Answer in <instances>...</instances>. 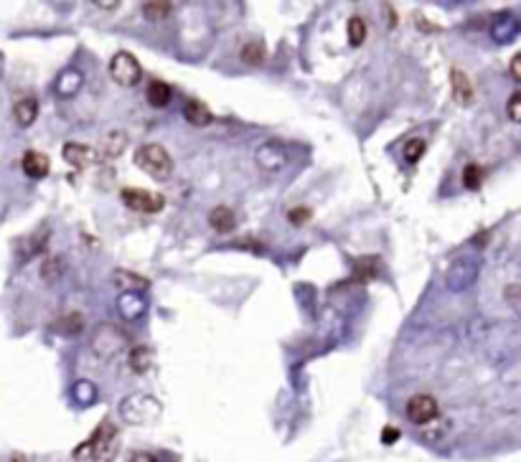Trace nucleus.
Returning <instances> with one entry per match:
<instances>
[{
    "instance_id": "473e14b6",
    "label": "nucleus",
    "mask_w": 521,
    "mask_h": 462,
    "mask_svg": "<svg viewBox=\"0 0 521 462\" xmlns=\"http://www.w3.org/2000/svg\"><path fill=\"white\" fill-rule=\"evenodd\" d=\"M519 64H521V56H519V53H516V56L511 58V79H514V81H519V79H521Z\"/></svg>"
},
{
    "instance_id": "cd10ccee",
    "label": "nucleus",
    "mask_w": 521,
    "mask_h": 462,
    "mask_svg": "<svg viewBox=\"0 0 521 462\" xmlns=\"http://www.w3.org/2000/svg\"><path fill=\"white\" fill-rule=\"evenodd\" d=\"M377 267H379V262L374 260V257H366V260H361V262H356V277H374L377 274Z\"/></svg>"
},
{
    "instance_id": "412c9836",
    "label": "nucleus",
    "mask_w": 521,
    "mask_h": 462,
    "mask_svg": "<svg viewBox=\"0 0 521 462\" xmlns=\"http://www.w3.org/2000/svg\"><path fill=\"white\" fill-rule=\"evenodd\" d=\"M125 145H128V138L122 133H110L107 138H104V145L102 150H99V155L102 158H117L122 150H125Z\"/></svg>"
},
{
    "instance_id": "9d476101",
    "label": "nucleus",
    "mask_w": 521,
    "mask_h": 462,
    "mask_svg": "<svg viewBox=\"0 0 521 462\" xmlns=\"http://www.w3.org/2000/svg\"><path fill=\"white\" fill-rule=\"evenodd\" d=\"M21 165H24V173L29 175V178H44V175L49 173V158L39 150L26 153Z\"/></svg>"
},
{
    "instance_id": "f03ea898",
    "label": "nucleus",
    "mask_w": 521,
    "mask_h": 462,
    "mask_svg": "<svg viewBox=\"0 0 521 462\" xmlns=\"http://www.w3.org/2000/svg\"><path fill=\"white\" fill-rule=\"evenodd\" d=\"M135 165L156 180H168L171 173H173V160H171L168 150L156 143L138 148V153H135Z\"/></svg>"
},
{
    "instance_id": "1a4fd4ad",
    "label": "nucleus",
    "mask_w": 521,
    "mask_h": 462,
    "mask_svg": "<svg viewBox=\"0 0 521 462\" xmlns=\"http://www.w3.org/2000/svg\"><path fill=\"white\" fill-rule=\"evenodd\" d=\"M450 84H452V97H455V102L460 104H470L475 99V92H473V84L468 81V76H465V71L460 69H450Z\"/></svg>"
},
{
    "instance_id": "f704fd0d",
    "label": "nucleus",
    "mask_w": 521,
    "mask_h": 462,
    "mask_svg": "<svg viewBox=\"0 0 521 462\" xmlns=\"http://www.w3.org/2000/svg\"><path fill=\"white\" fill-rule=\"evenodd\" d=\"M94 6H97V8H110V11H112V8H117L120 3H117V0H110V3H102V0H97Z\"/></svg>"
},
{
    "instance_id": "bb28decb",
    "label": "nucleus",
    "mask_w": 521,
    "mask_h": 462,
    "mask_svg": "<svg viewBox=\"0 0 521 462\" xmlns=\"http://www.w3.org/2000/svg\"><path fill=\"white\" fill-rule=\"evenodd\" d=\"M405 160L407 163H417L420 158L425 155V140H420V138H412L410 143L405 145Z\"/></svg>"
},
{
    "instance_id": "b1692460",
    "label": "nucleus",
    "mask_w": 521,
    "mask_h": 462,
    "mask_svg": "<svg viewBox=\"0 0 521 462\" xmlns=\"http://www.w3.org/2000/svg\"><path fill=\"white\" fill-rule=\"evenodd\" d=\"M64 260L61 257H49L46 262H44V267H41V277L46 279V282H51V279H59L61 274H64Z\"/></svg>"
},
{
    "instance_id": "423d86ee",
    "label": "nucleus",
    "mask_w": 521,
    "mask_h": 462,
    "mask_svg": "<svg viewBox=\"0 0 521 462\" xmlns=\"http://www.w3.org/2000/svg\"><path fill=\"white\" fill-rule=\"evenodd\" d=\"M122 203L138 214H158L163 208V196L161 193H151V191H143V188H122Z\"/></svg>"
},
{
    "instance_id": "c756f323",
    "label": "nucleus",
    "mask_w": 521,
    "mask_h": 462,
    "mask_svg": "<svg viewBox=\"0 0 521 462\" xmlns=\"http://www.w3.org/2000/svg\"><path fill=\"white\" fill-rule=\"evenodd\" d=\"M519 102H521V92H514V94H511V99H509V117H511V120H514V122H519V120H521Z\"/></svg>"
},
{
    "instance_id": "393cba45",
    "label": "nucleus",
    "mask_w": 521,
    "mask_h": 462,
    "mask_svg": "<svg viewBox=\"0 0 521 462\" xmlns=\"http://www.w3.org/2000/svg\"><path fill=\"white\" fill-rule=\"evenodd\" d=\"M483 183V170L481 165H475V163H468L463 170V185L468 188V191H478Z\"/></svg>"
},
{
    "instance_id": "f8f14e48",
    "label": "nucleus",
    "mask_w": 521,
    "mask_h": 462,
    "mask_svg": "<svg viewBox=\"0 0 521 462\" xmlns=\"http://www.w3.org/2000/svg\"><path fill=\"white\" fill-rule=\"evenodd\" d=\"M13 117H16V122L21 125V128H29V125H34V120L39 117V102H36V99H31V97L16 102V107H13Z\"/></svg>"
},
{
    "instance_id": "0eeeda50",
    "label": "nucleus",
    "mask_w": 521,
    "mask_h": 462,
    "mask_svg": "<svg viewBox=\"0 0 521 462\" xmlns=\"http://www.w3.org/2000/svg\"><path fill=\"white\" fill-rule=\"evenodd\" d=\"M440 406L430 394H417L407 401V419L415 424H430L433 419H437Z\"/></svg>"
},
{
    "instance_id": "39448f33",
    "label": "nucleus",
    "mask_w": 521,
    "mask_h": 462,
    "mask_svg": "<svg viewBox=\"0 0 521 462\" xmlns=\"http://www.w3.org/2000/svg\"><path fill=\"white\" fill-rule=\"evenodd\" d=\"M110 76L120 84V87H135L143 76L140 61L128 51H120L110 58Z\"/></svg>"
},
{
    "instance_id": "aec40b11",
    "label": "nucleus",
    "mask_w": 521,
    "mask_h": 462,
    "mask_svg": "<svg viewBox=\"0 0 521 462\" xmlns=\"http://www.w3.org/2000/svg\"><path fill=\"white\" fill-rule=\"evenodd\" d=\"M153 366V353L151 348L145 346H138L133 348V353H130V369L135 371V374H145V371Z\"/></svg>"
},
{
    "instance_id": "6ab92c4d",
    "label": "nucleus",
    "mask_w": 521,
    "mask_h": 462,
    "mask_svg": "<svg viewBox=\"0 0 521 462\" xmlns=\"http://www.w3.org/2000/svg\"><path fill=\"white\" fill-rule=\"evenodd\" d=\"M171 97H173V92H171V87L166 81L153 79L151 84H148V102H151L153 107H166V104L171 102Z\"/></svg>"
},
{
    "instance_id": "7ed1b4c3",
    "label": "nucleus",
    "mask_w": 521,
    "mask_h": 462,
    "mask_svg": "<svg viewBox=\"0 0 521 462\" xmlns=\"http://www.w3.org/2000/svg\"><path fill=\"white\" fill-rule=\"evenodd\" d=\"M122 416L128 424H148L161 414V404L148 394H135L122 401Z\"/></svg>"
},
{
    "instance_id": "5701e85b",
    "label": "nucleus",
    "mask_w": 521,
    "mask_h": 462,
    "mask_svg": "<svg viewBox=\"0 0 521 462\" xmlns=\"http://www.w3.org/2000/svg\"><path fill=\"white\" fill-rule=\"evenodd\" d=\"M346 31H348V43H351V46H361L366 41V21L361 16L348 18Z\"/></svg>"
},
{
    "instance_id": "dca6fc26",
    "label": "nucleus",
    "mask_w": 521,
    "mask_h": 462,
    "mask_svg": "<svg viewBox=\"0 0 521 462\" xmlns=\"http://www.w3.org/2000/svg\"><path fill=\"white\" fill-rule=\"evenodd\" d=\"M257 163H260L265 170H278V168L285 163V153L280 150L278 145H265V148H260V153H257Z\"/></svg>"
},
{
    "instance_id": "c85d7f7f",
    "label": "nucleus",
    "mask_w": 521,
    "mask_h": 462,
    "mask_svg": "<svg viewBox=\"0 0 521 462\" xmlns=\"http://www.w3.org/2000/svg\"><path fill=\"white\" fill-rule=\"evenodd\" d=\"M288 219L293 221V224H305L308 219H310V208L300 206V208H290Z\"/></svg>"
},
{
    "instance_id": "72a5a7b5",
    "label": "nucleus",
    "mask_w": 521,
    "mask_h": 462,
    "mask_svg": "<svg viewBox=\"0 0 521 462\" xmlns=\"http://www.w3.org/2000/svg\"><path fill=\"white\" fill-rule=\"evenodd\" d=\"M516 289H519L516 284H511V287L506 289V300H509L511 305H514V310H516Z\"/></svg>"
},
{
    "instance_id": "9b49d317",
    "label": "nucleus",
    "mask_w": 521,
    "mask_h": 462,
    "mask_svg": "<svg viewBox=\"0 0 521 462\" xmlns=\"http://www.w3.org/2000/svg\"><path fill=\"white\" fill-rule=\"evenodd\" d=\"M117 307H120V315L122 318H140L145 312V300L140 292H122V297L117 300Z\"/></svg>"
},
{
    "instance_id": "4be33fe9",
    "label": "nucleus",
    "mask_w": 521,
    "mask_h": 462,
    "mask_svg": "<svg viewBox=\"0 0 521 462\" xmlns=\"http://www.w3.org/2000/svg\"><path fill=\"white\" fill-rule=\"evenodd\" d=\"M239 58H242L247 66H257L265 61V46L262 43H257V41H249V43H244L242 51H239Z\"/></svg>"
},
{
    "instance_id": "2eb2a0df",
    "label": "nucleus",
    "mask_w": 521,
    "mask_h": 462,
    "mask_svg": "<svg viewBox=\"0 0 521 462\" xmlns=\"http://www.w3.org/2000/svg\"><path fill=\"white\" fill-rule=\"evenodd\" d=\"M208 224L214 226L219 234H229V231H234V226H237V219H234L232 208L216 206L214 211L208 214Z\"/></svg>"
},
{
    "instance_id": "6e6552de",
    "label": "nucleus",
    "mask_w": 521,
    "mask_h": 462,
    "mask_svg": "<svg viewBox=\"0 0 521 462\" xmlns=\"http://www.w3.org/2000/svg\"><path fill=\"white\" fill-rule=\"evenodd\" d=\"M61 155H64V160L74 168H89V165H97V163L102 160L99 150H94V148L81 145V143H66L64 148H61Z\"/></svg>"
},
{
    "instance_id": "a878e982",
    "label": "nucleus",
    "mask_w": 521,
    "mask_h": 462,
    "mask_svg": "<svg viewBox=\"0 0 521 462\" xmlns=\"http://www.w3.org/2000/svg\"><path fill=\"white\" fill-rule=\"evenodd\" d=\"M173 11V3H145L143 6V16L148 21H161V18H168Z\"/></svg>"
},
{
    "instance_id": "a211bd4d",
    "label": "nucleus",
    "mask_w": 521,
    "mask_h": 462,
    "mask_svg": "<svg viewBox=\"0 0 521 462\" xmlns=\"http://www.w3.org/2000/svg\"><path fill=\"white\" fill-rule=\"evenodd\" d=\"M115 284L122 289V292H140V289L148 287V279L138 277V274H133V272L117 270L115 272Z\"/></svg>"
},
{
    "instance_id": "ddd939ff",
    "label": "nucleus",
    "mask_w": 521,
    "mask_h": 462,
    "mask_svg": "<svg viewBox=\"0 0 521 462\" xmlns=\"http://www.w3.org/2000/svg\"><path fill=\"white\" fill-rule=\"evenodd\" d=\"M79 87H81V71H76V69L61 71L59 79H56V84H54V89H56L59 97H71Z\"/></svg>"
},
{
    "instance_id": "4468645a",
    "label": "nucleus",
    "mask_w": 521,
    "mask_h": 462,
    "mask_svg": "<svg viewBox=\"0 0 521 462\" xmlns=\"http://www.w3.org/2000/svg\"><path fill=\"white\" fill-rule=\"evenodd\" d=\"M473 279H475V267L468 265V262H460V265H455L450 270V274H447V282H452L450 284L452 289L468 287V284H473Z\"/></svg>"
},
{
    "instance_id": "20e7f679",
    "label": "nucleus",
    "mask_w": 521,
    "mask_h": 462,
    "mask_svg": "<svg viewBox=\"0 0 521 462\" xmlns=\"http://www.w3.org/2000/svg\"><path fill=\"white\" fill-rule=\"evenodd\" d=\"M92 348L99 359H112V356H117V353L128 348V335L122 330L112 328V325H99L92 338Z\"/></svg>"
},
{
    "instance_id": "f257e3e1",
    "label": "nucleus",
    "mask_w": 521,
    "mask_h": 462,
    "mask_svg": "<svg viewBox=\"0 0 521 462\" xmlns=\"http://www.w3.org/2000/svg\"><path fill=\"white\" fill-rule=\"evenodd\" d=\"M115 450H117V429L112 427L110 422H102L89 442L76 447L74 457L76 460H87V457H92L94 462H110Z\"/></svg>"
},
{
    "instance_id": "2f4dec72",
    "label": "nucleus",
    "mask_w": 521,
    "mask_h": 462,
    "mask_svg": "<svg viewBox=\"0 0 521 462\" xmlns=\"http://www.w3.org/2000/svg\"><path fill=\"white\" fill-rule=\"evenodd\" d=\"M130 462H158L156 455H151V452H135L133 457H130Z\"/></svg>"
},
{
    "instance_id": "7c9ffc66",
    "label": "nucleus",
    "mask_w": 521,
    "mask_h": 462,
    "mask_svg": "<svg viewBox=\"0 0 521 462\" xmlns=\"http://www.w3.org/2000/svg\"><path fill=\"white\" fill-rule=\"evenodd\" d=\"M402 437V432L397 427H384V432H382V442L384 445H394L397 439Z\"/></svg>"
},
{
    "instance_id": "f3484780",
    "label": "nucleus",
    "mask_w": 521,
    "mask_h": 462,
    "mask_svg": "<svg viewBox=\"0 0 521 462\" xmlns=\"http://www.w3.org/2000/svg\"><path fill=\"white\" fill-rule=\"evenodd\" d=\"M183 115H186V120L191 122V125H196V128H203V125H208V122L214 120V117H211V112L206 110V104L196 102V99L186 102Z\"/></svg>"
}]
</instances>
